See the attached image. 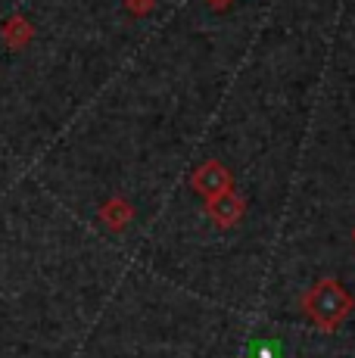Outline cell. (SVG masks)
Here are the masks:
<instances>
[{
	"label": "cell",
	"mask_w": 355,
	"mask_h": 358,
	"mask_svg": "<svg viewBox=\"0 0 355 358\" xmlns=\"http://www.w3.org/2000/svg\"><path fill=\"white\" fill-rule=\"evenodd\" d=\"M249 358H281V346L271 340H256L249 349Z\"/></svg>",
	"instance_id": "cell-1"
}]
</instances>
